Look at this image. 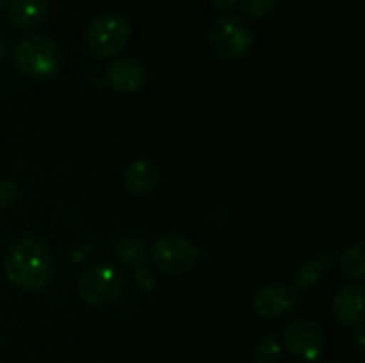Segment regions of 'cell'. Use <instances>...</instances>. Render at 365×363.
Instances as JSON below:
<instances>
[{
	"label": "cell",
	"instance_id": "cell-1",
	"mask_svg": "<svg viewBox=\"0 0 365 363\" xmlns=\"http://www.w3.org/2000/svg\"><path fill=\"white\" fill-rule=\"evenodd\" d=\"M6 280L21 290H43L53 280V255L50 246L38 235L25 233L4 256Z\"/></svg>",
	"mask_w": 365,
	"mask_h": 363
},
{
	"label": "cell",
	"instance_id": "cell-2",
	"mask_svg": "<svg viewBox=\"0 0 365 363\" xmlns=\"http://www.w3.org/2000/svg\"><path fill=\"white\" fill-rule=\"evenodd\" d=\"M13 64L24 77L48 80L63 68V52L48 36L31 34L21 38L14 46Z\"/></svg>",
	"mask_w": 365,
	"mask_h": 363
},
{
	"label": "cell",
	"instance_id": "cell-3",
	"mask_svg": "<svg viewBox=\"0 0 365 363\" xmlns=\"http://www.w3.org/2000/svg\"><path fill=\"white\" fill-rule=\"evenodd\" d=\"M127 292L123 273L113 263L89 265L78 280V295L89 306H109Z\"/></svg>",
	"mask_w": 365,
	"mask_h": 363
},
{
	"label": "cell",
	"instance_id": "cell-4",
	"mask_svg": "<svg viewBox=\"0 0 365 363\" xmlns=\"http://www.w3.org/2000/svg\"><path fill=\"white\" fill-rule=\"evenodd\" d=\"M255 43L252 27L235 14H221L209 28V46L220 59L239 60Z\"/></svg>",
	"mask_w": 365,
	"mask_h": 363
},
{
	"label": "cell",
	"instance_id": "cell-5",
	"mask_svg": "<svg viewBox=\"0 0 365 363\" xmlns=\"http://www.w3.org/2000/svg\"><path fill=\"white\" fill-rule=\"evenodd\" d=\"M130 23L118 13H107L91 21L86 31V46L93 57L109 60L120 56L130 39Z\"/></svg>",
	"mask_w": 365,
	"mask_h": 363
},
{
	"label": "cell",
	"instance_id": "cell-6",
	"mask_svg": "<svg viewBox=\"0 0 365 363\" xmlns=\"http://www.w3.org/2000/svg\"><path fill=\"white\" fill-rule=\"evenodd\" d=\"M282 344L298 359L316 362L327 349V335L316 320L298 317L284 327Z\"/></svg>",
	"mask_w": 365,
	"mask_h": 363
},
{
	"label": "cell",
	"instance_id": "cell-7",
	"mask_svg": "<svg viewBox=\"0 0 365 363\" xmlns=\"http://www.w3.org/2000/svg\"><path fill=\"white\" fill-rule=\"evenodd\" d=\"M198 249L182 235H163L152 246V262L168 274H184L195 267Z\"/></svg>",
	"mask_w": 365,
	"mask_h": 363
},
{
	"label": "cell",
	"instance_id": "cell-8",
	"mask_svg": "<svg viewBox=\"0 0 365 363\" xmlns=\"http://www.w3.org/2000/svg\"><path fill=\"white\" fill-rule=\"evenodd\" d=\"M299 295L294 287L285 283H271L259 288L253 295V310L264 319H280L296 310Z\"/></svg>",
	"mask_w": 365,
	"mask_h": 363
},
{
	"label": "cell",
	"instance_id": "cell-9",
	"mask_svg": "<svg viewBox=\"0 0 365 363\" xmlns=\"http://www.w3.org/2000/svg\"><path fill=\"white\" fill-rule=\"evenodd\" d=\"M107 84L121 95H135L143 91L148 82L146 68L135 59H114L106 71Z\"/></svg>",
	"mask_w": 365,
	"mask_h": 363
},
{
	"label": "cell",
	"instance_id": "cell-10",
	"mask_svg": "<svg viewBox=\"0 0 365 363\" xmlns=\"http://www.w3.org/2000/svg\"><path fill=\"white\" fill-rule=\"evenodd\" d=\"M364 287L360 283L346 285L335 294L331 301V315L341 326L355 327L364 324Z\"/></svg>",
	"mask_w": 365,
	"mask_h": 363
},
{
	"label": "cell",
	"instance_id": "cell-11",
	"mask_svg": "<svg viewBox=\"0 0 365 363\" xmlns=\"http://www.w3.org/2000/svg\"><path fill=\"white\" fill-rule=\"evenodd\" d=\"M7 18L21 31H32L48 18V0H9Z\"/></svg>",
	"mask_w": 365,
	"mask_h": 363
},
{
	"label": "cell",
	"instance_id": "cell-12",
	"mask_svg": "<svg viewBox=\"0 0 365 363\" xmlns=\"http://www.w3.org/2000/svg\"><path fill=\"white\" fill-rule=\"evenodd\" d=\"M159 167L150 159H138L127 166L123 173L125 187L135 196L150 194L159 185Z\"/></svg>",
	"mask_w": 365,
	"mask_h": 363
},
{
	"label": "cell",
	"instance_id": "cell-13",
	"mask_svg": "<svg viewBox=\"0 0 365 363\" xmlns=\"http://www.w3.org/2000/svg\"><path fill=\"white\" fill-rule=\"evenodd\" d=\"M114 255L120 258L123 265L138 269V267L145 265L146 258H148V249L141 237H138L135 233H123L114 241Z\"/></svg>",
	"mask_w": 365,
	"mask_h": 363
},
{
	"label": "cell",
	"instance_id": "cell-14",
	"mask_svg": "<svg viewBox=\"0 0 365 363\" xmlns=\"http://www.w3.org/2000/svg\"><path fill=\"white\" fill-rule=\"evenodd\" d=\"M342 273L353 281H362L365 278V242L356 241L341 253L339 258Z\"/></svg>",
	"mask_w": 365,
	"mask_h": 363
},
{
	"label": "cell",
	"instance_id": "cell-15",
	"mask_svg": "<svg viewBox=\"0 0 365 363\" xmlns=\"http://www.w3.org/2000/svg\"><path fill=\"white\" fill-rule=\"evenodd\" d=\"M323 274L324 265L319 258L305 260L294 273V287L299 288V290L314 288L321 281Z\"/></svg>",
	"mask_w": 365,
	"mask_h": 363
},
{
	"label": "cell",
	"instance_id": "cell-16",
	"mask_svg": "<svg viewBox=\"0 0 365 363\" xmlns=\"http://www.w3.org/2000/svg\"><path fill=\"white\" fill-rule=\"evenodd\" d=\"M252 358L255 363H277L282 358V344L274 335L260 338L252 349Z\"/></svg>",
	"mask_w": 365,
	"mask_h": 363
},
{
	"label": "cell",
	"instance_id": "cell-17",
	"mask_svg": "<svg viewBox=\"0 0 365 363\" xmlns=\"http://www.w3.org/2000/svg\"><path fill=\"white\" fill-rule=\"evenodd\" d=\"M277 0H239L242 14L252 20H262L274 11Z\"/></svg>",
	"mask_w": 365,
	"mask_h": 363
},
{
	"label": "cell",
	"instance_id": "cell-18",
	"mask_svg": "<svg viewBox=\"0 0 365 363\" xmlns=\"http://www.w3.org/2000/svg\"><path fill=\"white\" fill-rule=\"evenodd\" d=\"M20 187L13 180H0V210H6L16 203Z\"/></svg>",
	"mask_w": 365,
	"mask_h": 363
},
{
	"label": "cell",
	"instance_id": "cell-19",
	"mask_svg": "<svg viewBox=\"0 0 365 363\" xmlns=\"http://www.w3.org/2000/svg\"><path fill=\"white\" fill-rule=\"evenodd\" d=\"M134 281L138 285V288H141L143 292H150L155 287V274L148 269V267L141 265L135 269L134 273Z\"/></svg>",
	"mask_w": 365,
	"mask_h": 363
},
{
	"label": "cell",
	"instance_id": "cell-20",
	"mask_svg": "<svg viewBox=\"0 0 365 363\" xmlns=\"http://www.w3.org/2000/svg\"><path fill=\"white\" fill-rule=\"evenodd\" d=\"M209 2L212 9L221 14H230V11H234V7L237 6V0H209Z\"/></svg>",
	"mask_w": 365,
	"mask_h": 363
},
{
	"label": "cell",
	"instance_id": "cell-21",
	"mask_svg": "<svg viewBox=\"0 0 365 363\" xmlns=\"http://www.w3.org/2000/svg\"><path fill=\"white\" fill-rule=\"evenodd\" d=\"M351 344H353V347H355L359 352H364L365 351L364 324H362V326L355 327V331H353V335H351Z\"/></svg>",
	"mask_w": 365,
	"mask_h": 363
},
{
	"label": "cell",
	"instance_id": "cell-22",
	"mask_svg": "<svg viewBox=\"0 0 365 363\" xmlns=\"http://www.w3.org/2000/svg\"><path fill=\"white\" fill-rule=\"evenodd\" d=\"M4 57H6V43H4L2 39H0V64H2Z\"/></svg>",
	"mask_w": 365,
	"mask_h": 363
},
{
	"label": "cell",
	"instance_id": "cell-23",
	"mask_svg": "<svg viewBox=\"0 0 365 363\" xmlns=\"http://www.w3.org/2000/svg\"><path fill=\"white\" fill-rule=\"evenodd\" d=\"M316 363H342V362H339V359H319V362Z\"/></svg>",
	"mask_w": 365,
	"mask_h": 363
},
{
	"label": "cell",
	"instance_id": "cell-24",
	"mask_svg": "<svg viewBox=\"0 0 365 363\" xmlns=\"http://www.w3.org/2000/svg\"><path fill=\"white\" fill-rule=\"evenodd\" d=\"M7 2H9V0H0V11H2L4 7H6Z\"/></svg>",
	"mask_w": 365,
	"mask_h": 363
}]
</instances>
